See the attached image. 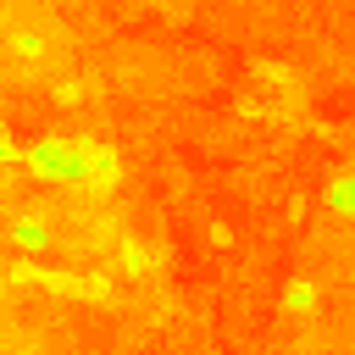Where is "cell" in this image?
Masks as SVG:
<instances>
[{
	"label": "cell",
	"instance_id": "obj_1",
	"mask_svg": "<svg viewBox=\"0 0 355 355\" xmlns=\"http://www.w3.org/2000/svg\"><path fill=\"white\" fill-rule=\"evenodd\" d=\"M78 189H94V194H111L116 189V178H122V166H116V150L111 144H94V139H83V155H78Z\"/></svg>",
	"mask_w": 355,
	"mask_h": 355
},
{
	"label": "cell",
	"instance_id": "obj_2",
	"mask_svg": "<svg viewBox=\"0 0 355 355\" xmlns=\"http://www.w3.org/2000/svg\"><path fill=\"white\" fill-rule=\"evenodd\" d=\"M327 200L338 205V211H355V178L344 172V178H333V189H327Z\"/></svg>",
	"mask_w": 355,
	"mask_h": 355
},
{
	"label": "cell",
	"instance_id": "obj_3",
	"mask_svg": "<svg viewBox=\"0 0 355 355\" xmlns=\"http://www.w3.org/2000/svg\"><path fill=\"white\" fill-rule=\"evenodd\" d=\"M283 305H288V311H311V305H316V288H311V283H288Z\"/></svg>",
	"mask_w": 355,
	"mask_h": 355
},
{
	"label": "cell",
	"instance_id": "obj_4",
	"mask_svg": "<svg viewBox=\"0 0 355 355\" xmlns=\"http://www.w3.org/2000/svg\"><path fill=\"white\" fill-rule=\"evenodd\" d=\"M11 233H17V244H44V227H33L28 216H17V222H11Z\"/></svg>",
	"mask_w": 355,
	"mask_h": 355
},
{
	"label": "cell",
	"instance_id": "obj_5",
	"mask_svg": "<svg viewBox=\"0 0 355 355\" xmlns=\"http://www.w3.org/2000/svg\"><path fill=\"white\" fill-rule=\"evenodd\" d=\"M122 266H128V272H144V266H150V255H144L139 244H122Z\"/></svg>",
	"mask_w": 355,
	"mask_h": 355
},
{
	"label": "cell",
	"instance_id": "obj_6",
	"mask_svg": "<svg viewBox=\"0 0 355 355\" xmlns=\"http://www.w3.org/2000/svg\"><path fill=\"white\" fill-rule=\"evenodd\" d=\"M55 100H61V105H78V100H83V83H61Z\"/></svg>",
	"mask_w": 355,
	"mask_h": 355
}]
</instances>
